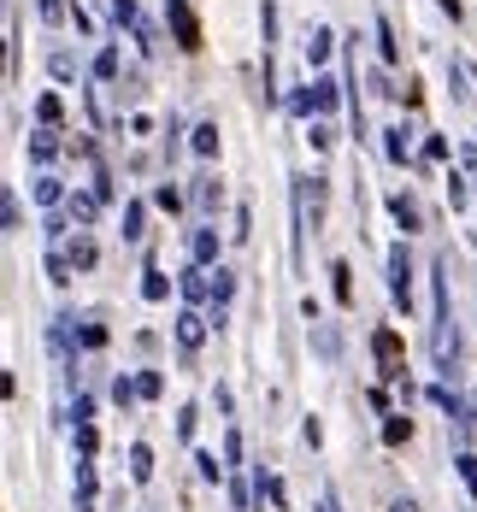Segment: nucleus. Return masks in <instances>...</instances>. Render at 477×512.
<instances>
[{"label": "nucleus", "mask_w": 477, "mask_h": 512, "mask_svg": "<svg viewBox=\"0 0 477 512\" xmlns=\"http://www.w3.org/2000/svg\"><path fill=\"white\" fill-rule=\"evenodd\" d=\"M389 289H395V307H413V265H407V248H389Z\"/></svg>", "instance_id": "2"}, {"label": "nucleus", "mask_w": 477, "mask_h": 512, "mask_svg": "<svg viewBox=\"0 0 477 512\" xmlns=\"http://www.w3.org/2000/svg\"><path fill=\"white\" fill-rule=\"evenodd\" d=\"M142 295H148V301H165L171 289H165V277H159V271H148V283H142Z\"/></svg>", "instance_id": "16"}, {"label": "nucleus", "mask_w": 477, "mask_h": 512, "mask_svg": "<svg viewBox=\"0 0 477 512\" xmlns=\"http://www.w3.org/2000/svg\"><path fill=\"white\" fill-rule=\"evenodd\" d=\"M330 277H336V301L354 307V271H348V265H330Z\"/></svg>", "instance_id": "5"}, {"label": "nucleus", "mask_w": 477, "mask_h": 512, "mask_svg": "<svg viewBox=\"0 0 477 512\" xmlns=\"http://www.w3.org/2000/svg\"><path fill=\"white\" fill-rule=\"evenodd\" d=\"M36 112H42V124H59V101H53V95H42V106H36Z\"/></svg>", "instance_id": "22"}, {"label": "nucleus", "mask_w": 477, "mask_h": 512, "mask_svg": "<svg viewBox=\"0 0 477 512\" xmlns=\"http://www.w3.org/2000/svg\"><path fill=\"white\" fill-rule=\"evenodd\" d=\"M460 477L472 483V495H477V460H472V454H460Z\"/></svg>", "instance_id": "23"}, {"label": "nucleus", "mask_w": 477, "mask_h": 512, "mask_svg": "<svg viewBox=\"0 0 477 512\" xmlns=\"http://www.w3.org/2000/svg\"><path fill=\"white\" fill-rule=\"evenodd\" d=\"M130 477H136V483H148V477H154V454H148L142 442L130 448Z\"/></svg>", "instance_id": "4"}, {"label": "nucleus", "mask_w": 477, "mask_h": 512, "mask_svg": "<svg viewBox=\"0 0 477 512\" xmlns=\"http://www.w3.org/2000/svg\"><path fill=\"white\" fill-rule=\"evenodd\" d=\"M195 154H218V124H201L195 130Z\"/></svg>", "instance_id": "12"}, {"label": "nucleus", "mask_w": 477, "mask_h": 512, "mask_svg": "<svg viewBox=\"0 0 477 512\" xmlns=\"http://www.w3.org/2000/svg\"><path fill=\"white\" fill-rule=\"evenodd\" d=\"M377 42H383V59H401V42H395V30H389V18H377Z\"/></svg>", "instance_id": "11"}, {"label": "nucleus", "mask_w": 477, "mask_h": 512, "mask_svg": "<svg viewBox=\"0 0 477 512\" xmlns=\"http://www.w3.org/2000/svg\"><path fill=\"white\" fill-rule=\"evenodd\" d=\"M330 42H336L330 30H313V36H307V59H313V65H324V59H330Z\"/></svg>", "instance_id": "6"}, {"label": "nucleus", "mask_w": 477, "mask_h": 512, "mask_svg": "<svg viewBox=\"0 0 477 512\" xmlns=\"http://www.w3.org/2000/svg\"><path fill=\"white\" fill-rule=\"evenodd\" d=\"M383 154H389L395 165H401V159H407V130H389V142H383Z\"/></svg>", "instance_id": "13"}, {"label": "nucleus", "mask_w": 477, "mask_h": 512, "mask_svg": "<svg viewBox=\"0 0 477 512\" xmlns=\"http://www.w3.org/2000/svg\"><path fill=\"white\" fill-rule=\"evenodd\" d=\"M177 336H183V348H195L207 330H201V318H195V312H183V318H177Z\"/></svg>", "instance_id": "8"}, {"label": "nucleus", "mask_w": 477, "mask_h": 512, "mask_svg": "<svg viewBox=\"0 0 477 512\" xmlns=\"http://www.w3.org/2000/svg\"><path fill=\"white\" fill-rule=\"evenodd\" d=\"M95 71H101V77H118V53L106 48V53H101V59H95Z\"/></svg>", "instance_id": "21"}, {"label": "nucleus", "mask_w": 477, "mask_h": 512, "mask_svg": "<svg viewBox=\"0 0 477 512\" xmlns=\"http://www.w3.org/2000/svg\"><path fill=\"white\" fill-rule=\"evenodd\" d=\"M218 254V230H201V236H195V259H212Z\"/></svg>", "instance_id": "14"}, {"label": "nucleus", "mask_w": 477, "mask_h": 512, "mask_svg": "<svg viewBox=\"0 0 477 512\" xmlns=\"http://www.w3.org/2000/svg\"><path fill=\"white\" fill-rule=\"evenodd\" d=\"M230 289H236V283H230V271H218V283H212V301L224 307V301H230Z\"/></svg>", "instance_id": "19"}, {"label": "nucleus", "mask_w": 477, "mask_h": 512, "mask_svg": "<svg viewBox=\"0 0 477 512\" xmlns=\"http://www.w3.org/2000/svg\"><path fill=\"white\" fill-rule=\"evenodd\" d=\"M165 24H171V36H177L183 53H201V24H195L189 0H165Z\"/></svg>", "instance_id": "1"}, {"label": "nucleus", "mask_w": 477, "mask_h": 512, "mask_svg": "<svg viewBox=\"0 0 477 512\" xmlns=\"http://www.w3.org/2000/svg\"><path fill=\"white\" fill-rule=\"evenodd\" d=\"M442 12H448V18H460V0H442Z\"/></svg>", "instance_id": "26"}, {"label": "nucleus", "mask_w": 477, "mask_h": 512, "mask_svg": "<svg viewBox=\"0 0 477 512\" xmlns=\"http://www.w3.org/2000/svg\"><path fill=\"white\" fill-rule=\"evenodd\" d=\"M136 395H148V401H154V395H159V371H142V377H136Z\"/></svg>", "instance_id": "18"}, {"label": "nucleus", "mask_w": 477, "mask_h": 512, "mask_svg": "<svg viewBox=\"0 0 477 512\" xmlns=\"http://www.w3.org/2000/svg\"><path fill=\"white\" fill-rule=\"evenodd\" d=\"M313 106H318V112H330V106H336V83H330V77H318V83H313Z\"/></svg>", "instance_id": "10"}, {"label": "nucleus", "mask_w": 477, "mask_h": 512, "mask_svg": "<svg viewBox=\"0 0 477 512\" xmlns=\"http://www.w3.org/2000/svg\"><path fill=\"white\" fill-rule=\"evenodd\" d=\"M30 154L42 159V165H48V159H53V136H48V130H42V136H36V142H30Z\"/></svg>", "instance_id": "20"}, {"label": "nucleus", "mask_w": 477, "mask_h": 512, "mask_svg": "<svg viewBox=\"0 0 477 512\" xmlns=\"http://www.w3.org/2000/svg\"><path fill=\"white\" fill-rule=\"evenodd\" d=\"M71 265H95V242H71Z\"/></svg>", "instance_id": "17"}, {"label": "nucleus", "mask_w": 477, "mask_h": 512, "mask_svg": "<svg viewBox=\"0 0 477 512\" xmlns=\"http://www.w3.org/2000/svg\"><path fill=\"white\" fill-rule=\"evenodd\" d=\"M42 12H48V18H59V12H65V0H42Z\"/></svg>", "instance_id": "25"}, {"label": "nucleus", "mask_w": 477, "mask_h": 512, "mask_svg": "<svg viewBox=\"0 0 477 512\" xmlns=\"http://www.w3.org/2000/svg\"><path fill=\"white\" fill-rule=\"evenodd\" d=\"M407 436H413V418H389V424H383V442H389V448H401Z\"/></svg>", "instance_id": "9"}, {"label": "nucleus", "mask_w": 477, "mask_h": 512, "mask_svg": "<svg viewBox=\"0 0 477 512\" xmlns=\"http://www.w3.org/2000/svg\"><path fill=\"white\" fill-rule=\"evenodd\" d=\"M371 354H377V365H383V377H401V354H407V348H401L395 330H377V336H371Z\"/></svg>", "instance_id": "3"}, {"label": "nucleus", "mask_w": 477, "mask_h": 512, "mask_svg": "<svg viewBox=\"0 0 477 512\" xmlns=\"http://www.w3.org/2000/svg\"><path fill=\"white\" fill-rule=\"evenodd\" d=\"M195 195H201V206H207V212H212V206H218V201H224V189H218L212 177H201V189H195Z\"/></svg>", "instance_id": "15"}, {"label": "nucleus", "mask_w": 477, "mask_h": 512, "mask_svg": "<svg viewBox=\"0 0 477 512\" xmlns=\"http://www.w3.org/2000/svg\"><path fill=\"white\" fill-rule=\"evenodd\" d=\"M112 12H118V24H136V0H118Z\"/></svg>", "instance_id": "24"}, {"label": "nucleus", "mask_w": 477, "mask_h": 512, "mask_svg": "<svg viewBox=\"0 0 477 512\" xmlns=\"http://www.w3.org/2000/svg\"><path fill=\"white\" fill-rule=\"evenodd\" d=\"M389 212L401 218V230H419V206L407 201V195H395V201H389Z\"/></svg>", "instance_id": "7"}]
</instances>
